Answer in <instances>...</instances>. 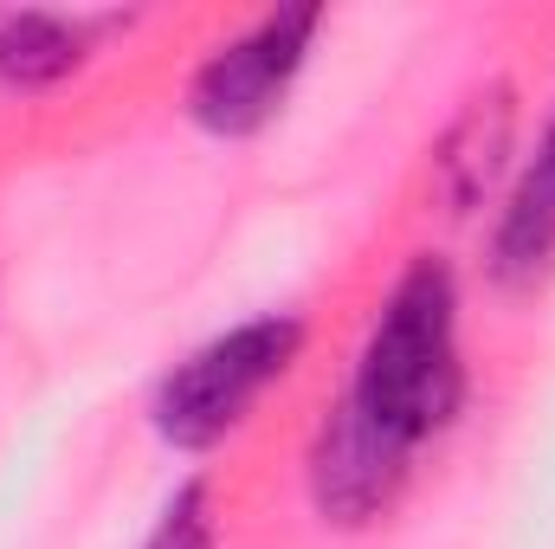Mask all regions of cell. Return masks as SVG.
Here are the masks:
<instances>
[{
  "mask_svg": "<svg viewBox=\"0 0 555 549\" xmlns=\"http://www.w3.org/2000/svg\"><path fill=\"white\" fill-rule=\"evenodd\" d=\"M142 549H220V531H214V498H207V485L194 478V485H181L168 505H162V518H155V531L142 537Z\"/></svg>",
  "mask_w": 555,
  "mask_h": 549,
  "instance_id": "obj_7",
  "label": "cell"
},
{
  "mask_svg": "<svg viewBox=\"0 0 555 549\" xmlns=\"http://www.w3.org/2000/svg\"><path fill=\"white\" fill-rule=\"evenodd\" d=\"M511 85H491L459 124H452V137L439 142V155H433V168H439V188H446V201H452V214H465L485 188H491V175H498V162H504V149H511Z\"/></svg>",
  "mask_w": 555,
  "mask_h": 549,
  "instance_id": "obj_6",
  "label": "cell"
},
{
  "mask_svg": "<svg viewBox=\"0 0 555 549\" xmlns=\"http://www.w3.org/2000/svg\"><path fill=\"white\" fill-rule=\"evenodd\" d=\"M555 266V104L543 117V137L530 149L504 214H498V233H491V272L504 284H537Z\"/></svg>",
  "mask_w": 555,
  "mask_h": 549,
  "instance_id": "obj_4",
  "label": "cell"
},
{
  "mask_svg": "<svg viewBox=\"0 0 555 549\" xmlns=\"http://www.w3.org/2000/svg\"><path fill=\"white\" fill-rule=\"evenodd\" d=\"M323 33V7H278L266 20H253L240 39H227L188 85V117L207 137H253L266 130L284 104V91L297 85L310 46Z\"/></svg>",
  "mask_w": 555,
  "mask_h": 549,
  "instance_id": "obj_3",
  "label": "cell"
},
{
  "mask_svg": "<svg viewBox=\"0 0 555 549\" xmlns=\"http://www.w3.org/2000/svg\"><path fill=\"white\" fill-rule=\"evenodd\" d=\"M111 20H85V13H46V7H20V13H0V85L7 91H46V85H65L98 33Z\"/></svg>",
  "mask_w": 555,
  "mask_h": 549,
  "instance_id": "obj_5",
  "label": "cell"
},
{
  "mask_svg": "<svg viewBox=\"0 0 555 549\" xmlns=\"http://www.w3.org/2000/svg\"><path fill=\"white\" fill-rule=\"evenodd\" d=\"M304 349V323L297 317H253L214 343H201L188 362H175L155 388V433L181 452H207L220 446L246 413L259 408V395L284 382V369Z\"/></svg>",
  "mask_w": 555,
  "mask_h": 549,
  "instance_id": "obj_2",
  "label": "cell"
},
{
  "mask_svg": "<svg viewBox=\"0 0 555 549\" xmlns=\"http://www.w3.org/2000/svg\"><path fill=\"white\" fill-rule=\"evenodd\" d=\"M465 408V356H459V284L439 259H414L395 278L356 382L343 395V413L375 433L395 459L414 465V452L452 426Z\"/></svg>",
  "mask_w": 555,
  "mask_h": 549,
  "instance_id": "obj_1",
  "label": "cell"
}]
</instances>
